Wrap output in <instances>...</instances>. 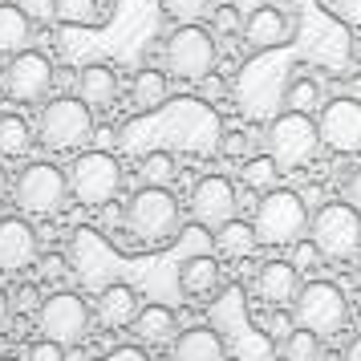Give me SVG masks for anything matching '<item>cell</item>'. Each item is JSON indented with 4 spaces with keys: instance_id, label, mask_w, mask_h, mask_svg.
I'll return each mask as SVG.
<instances>
[{
    "instance_id": "obj_37",
    "label": "cell",
    "mask_w": 361,
    "mask_h": 361,
    "mask_svg": "<svg viewBox=\"0 0 361 361\" xmlns=\"http://www.w3.org/2000/svg\"><path fill=\"white\" fill-rule=\"evenodd\" d=\"M37 300H41V296H37V284H25V288H17V296H13V305H17L20 312H33Z\"/></svg>"
},
{
    "instance_id": "obj_30",
    "label": "cell",
    "mask_w": 361,
    "mask_h": 361,
    "mask_svg": "<svg viewBox=\"0 0 361 361\" xmlns=\"http://www.w3.org/2000/svg\"><path fill=\"white\" fill-rule=\"evenodd\" d=\"M284 361H321V337L312 329L296 325L284 337Z\"/></svg>"
},
{
    "instance_id": "obj_21",
    "label": "cell",
    "mask_w": 361,
    "mask_h": 361,
    "mask_svg": "<svg viewBox=\"0 0 361 361\" xmlns=\"http://www.w3.org/2000/svg\"><path fill=\"white\" fill-rule=\"evenodd\" d=\"M138 305H142V296L134 293L130 284H106L102 296H98V305H94V312H98L102 325L118 329V325H130Z\"/></svg>"
},
{
    "instance_id": "obj_2",
    "label": "cell",
    "mask_w": 361,
    "mask_h": 361,
    "mask_svg": "<svg viewBox=\"0 0 361 361\" xmlns=\"http://www.w3.org/2000/svg\"><path fill=\"white\" fill-rule=\"evenodd\" d=\"M122 224H126L134 244L142 247L171 244L179 235V199L171 195V187H142L126 199Z\"/></svg>"
},
{
    "instance_id": "obj_29",
    "label": "cell",
    "mask_w": 361,
    "mask_h": 361,
    "mask_svg": "<svg viewBox=\"0 0 361 361\" xmlns=\"http://www.w3.org/2000/svg\"><path fill=\"white\" fill-rule=\"evenodd\" d=\"M284 106L300 110V114L321 110V85L312 82V78H293V82L284 85Z\"/></svg>"
},
{
    "instance_id": "obj_7",
    "label": "cell",
    "mask_w": 361,
    "mask_h": 361,
    "mask_svg": "<svg viewBox=\"0 0 361 361\" xmlns=\"http://www.w3.org/2000/svg\"><path fill=\"white\" fill-rule=\"evenodd\" d=\"M309 240L321 247L325 260H349L361 247V212L353 203H325L309 215Z\"/></svg>"
},
{
    "instance_id": "obj_12",
    "label": "cell",
    "mask_w": 361,
    "mask_h": 361,
    "mask_svg": "<svg viewBox=\"0 0 361 361\" xmlns=\"http://www.w3.org/2000/svg\"><path fill=\"white\" fill-rule=\"evenodd\" d=\"M0 85L13 102H41L53 90V61L37 49H20L8 57Z\"/></svg>"
},
{
    "instance_id": "obj_44",
    "label": "cell",
    "mask_w": 361,
    "mask_h": 361,
    "mask_svg": "<svg viewBox=\"0 0 361 361\" xmlns=\"http://www.w3.org/2000/svg\"><path fill=\"white\" fill-rule=\"evenodd\" d=\"M106 361H147V353H138V349H122V353H114V357Z\"/></svg>"
},
{
    "instance_id": "obj_27",
    "label": "cell",
    "mask_w": 361,
    "mask_h": 361,
    "mask_svg": "<svg viewBox=\"0 0 361 361\" xmlns=\"http://www.w3.org/2000/svg\"><path fill=\"white\" fill-rule=\"evenodd\" d=\"M33 147V126L20 114H0V159H20Z\"/></svg>"
},
{
    "instance_id": "obj_4",
    "label": "cell",
    "mask_w": 361,
    "mask_h": 361,
    "mask_svg": "<svg viewBox=\"0 0 361 361\" xmlns=\"http://www.w3.org/2000/svg\"><path fill=\"white\" fill-rule=\"evenodd\" d=\"M66 179H69V195L82 207H106L122 191V163L110 150H82Z\"/></svg>"
},
{
    "instance_id": "obj_13",
    "label": "cell",
    "mask_w": 361,
    "mask_h": 361,
    "mask_svg": "<svg viewBox=\"0 0 361 361\" xmlns=\"http://www.w3.org/2000/svg\"><path fill=\"white\" fill-rule=\"evenodd\" d=\"M317 134H321V147L337 150V154H361V102L337 98L321 106Z\"/></svg>"
},
{
    "instance_id": "obj_18",
    "label": "cell",
    "mask_w": 361,
    "mask_h": 361,
    "mask_svg": "<svg viewBox=\"0 0 361 361\" xmlns=\"http://www.w3.org/2000/svg\"><path fill=\"white\" fill-rule=\"evenodd\" d=\"M171 357L175 361H228V345H224V337L215 329L195 325V329H187V333H175Z\"/></svg>"
},
{
    "instance_id": "obj_32",
    "label": "cell",
    "mask_w": 361,
    "mask_h": 361,
    "mask_svg": "<svg viewBox=\"0 0 361 361\" xmlns=\"http://www.w3.org/2000/svg\"><path fill=\"white\" fill-rule=\"evenodd\" d=\"M163 13L175 25H203L212 17V0H163Z\"/></svg>"
},
{
    "instance_id": "obj_20",
    "label": "cell",
    "mask_w": 361,
    "mask_h": 361,
    "mask_svg": "<svg viewBox=\"0 0 361 361\" xmlns=\"http://www.w3.org/2000/svg\"><path fill=\"white\" fill-rule=\"evenodd\" d=\"M78 98H82L90 110H106V106H114V98H118L114 66H102V61L85 66L82 73H78Z\"/></svg>"
},
{
    "instance_id": "obj_36",
    "label": "cell",
    "mask_w": 361,
    "mask_h": 361,
    "mask_svg": "<svg viewBox=\"0 0 361 361\" xmlns=\"http://www.w3.org/2000/svg\"><path fill=\"white\" fill-rule=\"evenodd\" d=\"M333 13H337L345 25H357L361 29V0H333Z\"/></svg>"
},
{
    "instance_id": "obj_31",
    "label": "cell",
    "mask_w": 361,
    "mask_h": 361,
    "mask_svg": "<svg viewBox=\"0 0 361 361\" xmlns=\"http://www.w3.org/2000/svg\"><path fill=\"white\" fill-rule=\"evenodd\" d=\"M53 17L61 25H98L102 8L98 0H53Z\"/></svg>"
},
{
    "instance_id": "obj_3",
    "label": "cell",
    "mask_w": 361,
    "mask_h": 361,
    "mask_svg": "<svg viewBox=\"0 0 361 361\" xmlns=\"http://www.w3.org/2000/svg\"><path fill=\"white\" fill-rule=\"evenodd\" d=\"M252 228H256V240L260 244L288 247L300 235H309V207H305V199L296 195V191L272 187V191H264Z\"/></svg>"
},
{
    "instance_id": "obj_26",
    "label": "cell",
    "mask_w": 361,
    "mask_h": 361,
    "mask_svg": "<svg viewBox=\"0 0 361 361\" xmlns=\"http://www.w3.org/2000/svg\"><path fill=\"white\" fill-rule=\"evenodd\" d=\"M280 175H284V166H280L272 154H247V159H244V171H240L244 187H252L256 195H264V191L280 187Z\"/></svg>"
},
{
    "instance_id": "obj_19",
    "label": "cell",
    "mask_w": 361,
    "mask_h": 361,
    "mask_svg": "<svg viewBox=\"0 0 361 361\" xmlns=\"http://www.w3.org/2000/svg\"><path fill=\"white\" fill-rule=\"evenodd\" d=\"M179 293L187 300H207L219 293V260L215 256H187L179 264Z\"/></svg>"
},
{
    "instance_id": "obj_45",
    "label": "cell",
    "mask_w": 361,
    "mask_h": 361,
    "mask_svg": "<svg viewBox=\"0 0 361 361\" xmlns=\"http://www.w3.org/2000/svg\"><path fill=\"white\" fill-rule=\"evenodd\" d=\"M94 138H98L102 147H110V142H118V134L110 130V126H102V130H94Z\"/></svg>"
},
{
    "instance_id": "obj_10",
    "label": "cell",
    "mask_w": 361,
    "mask_h": 361,
    "mask_svg": "<svg viewBox=\"0 0 361 361\" xmlns=\"http://www.w3.org/2000/svg\"><path fill=\"white\" fill-rule=\"evenodd\" d=\"M296 325L312 329L317 337H337L349 321V300L337 284L329 280H312V284H300L296 293Z\"/></svg>"
},
{
    "instance_id": "obj_23",
    "label": "cell",
    "mask_w": 361,
    "mask_h": 361,
    "mask_svg": "<svg viewBox=\"0 0 361 361\" xmlns=\"http://www.w3.org/2000/svg\"><path fill=\"white\" fill-rule=\"evenodd\" d=\"M33 41V20L20 4H0V57H13V53L29 49Z\"/></svg>"
},
{
    "instance_id": "obj_41",
    "label": "cell",
    "mask_w": 361,
    "mask_h": 361,
    "mask_svg": "<svg viewBox=\"0 0 361 361\" xmlns=\"http://www.w3.org/2000/svg\"><path fill=\"white\" fill-rule=\"evenodd\" d=\"M219 147L228 150V154H247V147H252V142H247V134H228Z\"/></svg>"
},
{
    "instance_id": "obj_6",
    "label": "cell",
    "mask_w": 361,
    "mask_h": 361,
    "mask_svg": "<svg viewBox=\"0 0 361 361\" xmlns=\"http://www.w3.org/2000/svg\"><path fill=\"white\" fill-rule=\"evenodd\" d=\"M215 57H219V49H215V33L207 25H179L163 45L166 73L183 78V82H199L203 73H212Z\"/></svg>"
},
{
    "instance_id": "obj_28",
    "label": "cell",
    "mask_w": 361,
    "mask_h": 361,
    "mask_svg": "<svg viewBox=\"0 0 361 361\" xmlns=\"http://www.w3.org/2000/svg\"><path fill=\"white\" fill-rule=\"evenodd\" d=\"M138 175L147 187H171L179 166H175V154L171 150H142L138 154Z\"/></svg>"
},
{
    "instance_id": "obj_25",
    "label": "cell",
    "mask_w": 361,
    "mask_h": 361,
    "mask_svg": "<svg viewBox=\"0 0 361 361\" xmlns=\"http://www.w3.org/2000/svg\"><path fill=\"white\" fill-rule=\"evenodd\" d=\"M166 78L163 69H142V73H134V85H130V106L134 114H147L154 106H163L166 102Z\"/></svg>"
},
{
    "instance_id": "obj_34",
    "label": "cell",
    "mask_w": 361,
    "mask_h": 361,
    "mask_svg": "<svg viewBox=\"0 0 361 361\" xmlns=\"http://www.w3.org/2000/svg\"><path fill=\"white\" fill-rule=\"evenodd\" d=\"M25 361H66V345H57V341H33V349H29V357Z\"/></svg>"
},
{
    "instance_id": "obj_35",
    "label": "cell",
    "mask_w": 361,
    "mask_h": 361,
    "mask_svg": "<svg viewBox=\"0 0 361 361\" xmlns=\"http://www.w3.org/2000/svg\"><path fill=\"white\" fill-rule=\"evenodd\" d=\"M224 94H228L224 78H215V73H203V78H199V98L203 102H215V98H224Z\"/></svg>"
},
{
    "instance_id": "obj_48",
    "label": "cell",
    "mask_w": 361,
    "mask_h": 361,
    "mask_svg": "<svg viewBox=\"0 0 361 361\" xmlns=\"http://www.w3.org/2000/svg\"><path fill=\"white\" fill-rule=\"evenodd\" d=\"M357 61H361V41H357Z\"/></svg>"
},
{
    "instance_id": "obj_43",
    "label": "cell",
    "mask_w": 361,
    "mask_h": 361,
    "mask_svg": "<svg viewBox=\"0 0 361 361\" xmlns=\"http://www.w3.org/2000/svg\"><path fill=\"white\" fill-rule=\"evenodd\" d=\"M341 361H361V333H357V337H353V341H349V345H345Z\"/></svg>"
},
{
    "instance_id": "obj_47",
    "label": "cell",
    "mask_w": 361,
    "mask_h": 361,
    "mask_svg": "<svg viewBox=\"0 0 361 361\" xmlns=\"http://www.w3.org/2000/svg\"><path fill=\"white\" fill-rule=\"evenodd\" d=\"M357 333H361V312H357Z\"/></svg>"
},
{
    "instance_id": "obj_33",
    "label": "cell",
    "mask_w": 361,
    "mask_h": 361,
    "mask_svg": "<svg viewBox=\"0 0 361 361\" xmlns=\"http://www.w3.org/2000/svg\"><path fill=\"white\" fill-rule=\"evenodd\" d=\"M293 247V268L296 272H317V268H321V260H325V256H321V247L312 244L309 235H300V240H296V244H288Z\"/></svg>"
},
{
    "instance_id": "obj_1",
    "label": "cell",
    "mask_w": 361,
    "mask_h": 361,
    "mask_svg": "<svg viewBox=\"0 0 361 361\" xmlns=\"http://www.w3.org/2000/svg\"><path fill=\"white\" fill-rule=\"evenodd\" d=\"M224 142V122L203 98H166L147 114L126 122L122 147L130 154L142 150H171V154H191V159H212Z\"/></svg>"
},
{
    "instance_id": "obj_39",
    "label": "cell",
    "mask_w": 361,
    "mask_h": 361,
    "mask_svg": "<svg viewBox=\"0 0 361 361\" xmlns=\"http://www.w3.org/2000/svg\"><path fill=\"white\" fill-rule=\"evenodd\" d=\"M268 329H272V337H280V341H284V337H288V333L296 329V321L288 317V312H276V317H272V325H268Z\"/></svg>"
},
{
    "instance_id": "obj_42",
    "label": "cell",
    "mask_w": 361,
    "mask_h": 361,
    "mask_svg": "<svg viewBox=\"0 0 361 361\" xmlns=\"http://www.w3.org/2000/svg\"><path fill=\"white\" fill-rule=\"evenodd\" d=\"M8 325H13V300H8L4 288H0V333H4Z\"/></svg>"
},
{
    "instance_id": "obj_17",
    "label": "cell",
    "mask_w": 361,
    "mask_h": 361,
    "mask_svg": "<svg viewBox=\"0 0 361 361\" xmlns=\"http://www.w3.org/2000/svg\"><path fill=\"white\" fill-rule=\"evenodd\" d=\"M296 293H300V272L288 260H268L256 272V296H260L264 305L284 309V305L296 300Z\"/></svg>"
},
{
    "instance_id": "obj_8",
    "label": "cell",
    "mask_w": 361,
    "mask_h": 361,
    "mask_svg": "<svg viewBox=\"0 0 361 361\" xmlns=\"http://www.w3.org/2000/svg\"><path fill=\"white\" fill-rule=\"evenodd\" d=\"M321 150V134H317V122L300 110H284L268 122V154L276 159L284 171H296V166H309Z\"/></svg>"
},
{
    "instance_id": "obj_38",
    "label": "cell",
    "mask_w": 361,
    "mask_h": 361,
    "mask_svg": "<svg viewBox=\"0 0 361 361\" xmlns=\"http://www.w3.org/2000/svg\"><path fill=\"white\" fill-rule=\"evenodd\" d=\"M345 203H353V207L361 212V166L345 179Z\"/></svg>"
},
{
    "instance_id": "obj_9",
    "label": "cell",
    "mask_w": 361,
    "mask_h": 361,
    "mask_svg": "<svg viewBox=\"0 0 361 361\" xmlns=\"http://www.w3.org/2000/svg\"><path fill=\"white\" fill-rule=\"evenodd\" d=\"M13 199L25 215H37V219H49L66 207L69 199V179L61 166L53 163H29L13 183Z\"/></svg>"
},
{
    "instance_id": "obj_49",
    "label": "cell",
    "mask_w": 361,
    "mask_h": 361,
    "mask_svg": "<svg viewBox=\"0 0 361 361\" xmlns=\"http://www.w3.org/2000/svg\"><path fill=\"white\" fill-rule=\"evenodd\" d=\"M0 361H17V357H0Z\"/></svg>"
},
{
    "instance_id": "obj_22",
    "label": "cell",
    "mask_w": 361,
    "mask_h": 361,
    "mask_svg": "<svg viewBox=\"0 0 361 361\" xmlns=\"http://www.w3.org/2000/svg\"><path fill=\"white\" fill-rule=\"evenodd\" d=\"M130 325L138 333V341L166 345V341H175V333H179V317L166 309V305H138Z\"/></svg>"
},
{
    "instance_id": "obj_16",
    "label": "cell",
    "mask_w": 361,
    "mask_h": 361,
    "mask_svg": "<svg viewBox=\"0 0 361 361\" xmlns=\"http://www.w3.org/2000/svg\"><path fill=\"white\" fill-rule=\"evenodd\" d=\"M288 37H293V20L284 17L280 8L272 4H264V8H252L244 17V41L252 49H280V45H288Z\"/></svg>"
},
{
    "instance_id": "obj_15",
    "label": "cell",
    "mask_w": 361,
    "mask_h": 361,
    "mask_svg": "<svg viewBox=\"0 0 361 361\" xmlns=\"http://www.w3.org/2000/svg\"><path fill=\"white\" fill-rule=\"evenodd\" d=\"M33 260H37L33 228L25 219H17V215L0 219V272H25Z\"/></svg>"
},
{
    "instance_id": "obj_46",
    "label": "cell",
    "mask_w": 361,
    "mask_h": 361,
    "mask_svg": "<svg viewBox=\"0 0 361 361\" xmlns=\"http://www.w3.org/2000/svg\"><path fill=\"white\" fill-rule=\"evenodd\" d=\"M8 191H13V183H8V171H4V166H0V199L8 195Z\"/></svg>"
},
{
    "instance_id": "obj_40",
    "label": "cell",
    "mask_w": 361,
    "mask_h": 361,
    "mask_svg": "<svg viewBox=\"0 0 361 361\" xmlns=\"http://www.w3.org/2000/svg\"><path fill=\"white\" fill-rule=\"evenodd\" d=\"M61 272H66V260L61 256H45L41 260V280H57Z\"/></svg>"
},
{
    "instance_id": "obj_24",
    "label": "cell",
    "mask_w": 361,
    "mask_h": 361,
    "mask_svg": "<svg viewBox=\"0 0 361 361\" xmlns=\"http://www.w3.org/2000/svg\"><path fill=\"white\" fill-rule=\"evenodd\" d=\"M256 244H260V240H256V228L244 224V219H235V215H231L228 224L215 228V252L228 256V260H244V256H252Z\"/></svg>"
},
{
    "instance_id": "obj_5",
    "label": "cell",
    "mask_w": 361,
    "mask_h": 361,
    "mask_svg": "<svg viewBox=\"0 0 361 361\" xmlns=\"http://www.w3.org/2000/svg\"><path fill=\"white\" fill-rule=\"evenodd\" d=\"M37 138L45 142L57 154H69V150H82L90 138H94V114L82 98H57L49 102L41 118H37Z\"/></svg>"
},
{
    "instance_id": "obj_11",
    "label": "cell",
    "mask_w": 361,
    "mask_h": 361,
    "mask_svg": "<svg viewBox=\"0 0 361 361\" xmlns=\"http://www.w3.org/2000/svg\"><path fill=\"white\" fill-rule=\"evenodd\" d=\"M37 325H41V333H45L49 341L73 349V345H82L85 333H90V305H85L78 293H53V296L41 300Z\"/></svg>"
},
{
    "instance_id": "obj_14",
    "label": "cell",
    "mask_w": 361,
    "mask_h": 361,
    "mask_svg": "<svg viewBox=\"0 0 361 361\" xmlns=\"http://www.w3.org/2000/svg\"><path fill=\"white\" fill-rule=\"evenodd\" d=\"M235 207H240V195H235L231 179H224V175H207L191 187V212H195V224H203V228L228 224Z\"/></svg>"
}]
</instances>
